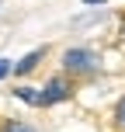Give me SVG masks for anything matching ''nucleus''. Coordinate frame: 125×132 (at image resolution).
Listing matches in <instances>:
<instances>
[{
    "mask_svg": "<svg viewBox=\"0 0 125 132\" xmlns=\"http://www.w3.org/2000/svg\"><path fill=\"white\" fill-rule=\"evenodd\" d=\"M97 66H101V56L94 52V49H87V45H73V49L63 52V70H66V73H80V77H87V73H94Z\"/></svg>",
    "mask_w": 125,
    "mask_h": 132,
    "instance_id": "1",
    "label": "nucleus"
},
{
    "mask_svg": "<svg viewBox=\"0 0 125 132\" xmlns=\"http://www.w3.org/2000/svg\"><path fill=\"white\" fill-rule=\"evenodd\" d=\"M11 73H14V63H11V59H0V80L11 77Z\"/></svg>",
    "mask_w": 125,
    "mask_h": 132,
    "instance_id": "7",
    "label": "nucleus"
},
{
    "mask_svg": "<svg viewBox=\"0 0 125 132\" xmlns=\"http://www.w3.org/2000/svg\"><path fill=\"white\" fill-rule=\"evenodd\" d=\"M42 59H45V49H31V52H28L21 63H14V73H18V77H28V73H31Z\"/></svg>",
    "mask_w": 125,
    "mask_h": 132,
    "instance_id": "3",
    "label": "nucleus"
},
{
    "mask_svg": "<svg viewBox=\"0 0 125 132\" xmlns=\"http://www.w3.org/2000/svg\"><path fill=\"white\" fill-rule=\"evenodd\" d=\"M115 129L125 132V97H118V104H115Z\"/></svg>",
    "mask_w": 125,
    "mask_h": 132,
    "instance_id": "6",
    "label": "nucleus"
},
{
    "mask_svg": "<svg viewBox=\"0 0 125 132\" xmlns=\"http://www.w3.org/2000/svg\"><path fill=\"white\" fill-rule=\"evenodd\" d=\"M122 31H125V18H122Z\"/></svg>",
    "mask_w": 125,
    "mask_h": 132,
    "instance_id": "9",
    "label": "nucleus"
},
{
    "mask_svg": "<svg viewBox=\"0 0 125 132\" xmlns=\"http://www.w3.org/2000/svg\"><path fill=\"white\" fill-rule=\"evenodd\" d=\"M0 132H38V129L28 125V122H21V118H11V122H4V125H0Z\"/></svg>",
    "mask_w": 125,
    "mask_h": 132,
    "instance_id": "4",
    "label": "nucleus"
},
{
    "mask_svg": "<svg viewBox=\"0 0 125 132\" xmlns=\"http://www.w3.org/2000/svg\"><path fill=\"white\" fill-rule=\"evenodd\" d=\"M14 97L24 101V104H38V90L35 87H14Z\"/></svg>",
    "mask_w": 125,
    "mask_h": 132,
    "instance_id": "5",
    "label": "nucleus"
},
{
    "mask_svg": "<svg viewBox=\"0 0 125 132\" xmlns=\"http://www.w3.org/2000/svg\"><path fill=\"white\" fill-rule=\"evenodd\" d=\"M70 94H73L70 80H66V77H52L38 90V108H52V104H59V101H70Z\"/></svg>",
    "mask_w": 125,
    "mask_h": 132,
    "instance_id": "2",
    "label": "nucleus"
},
{
    "mask_svg": "<svg viewBox=\"0 0 125 132\" xmlns=\"http://www.w3.org/2000/svg\"><path fill=\"white\" fill-rule=\"evenodd\" d=\"M84 4H87V7H104L108 0H84Z\"/></svg>",
    "mask_w": 125,
    "mask_h": 132,
    "instance_id": "8",
    "label": "nucleus"
}]
</instances>
